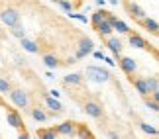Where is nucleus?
Here are the masks:
<instances>
[{
	"label": "nucleus",
	"instance_id": "nucleus-1",
	"mask_svg": "<svg viewBox=\"0 0 159 139\" xmlns=\"http://www.w3.org/2000/svg\"><path fill=\"white\" fill-rule=\"evenodd\" d=\"M0 20H2V24L6 28H16L22 24V14L18 8H12V6H6V8L0 10Z\"/></svg>",
	"mask_w": 159,
	"mask_h": 139
},
{
	"label": "nucleus",
	"instance_id": "nucleus-2",
	"mask_svg": "<svg viewBox=\"0 0 159 139\" xmlns=\"http://www.w3.org/2000/svg\"><path fill=\"white\" fill-rule=\"evenodd\" d=\"M84 76L87 80H93V82H108L110 80V71L102 69V67H96V65H89L84 69Z\"/></svg>",
	"mask_w": 159,
	"mask_h": 139
},
{
	"label": "nucleus",
	"instance_id": "nucleus-3",
	"mask_svg": "<svg viewBox=\"0 0 159 139\" xmlns=\"http://www.w3.org/2000/svg\"><path fill=\"white\" fill-rule=\"evenodd\" d=\"M10 100L14 102L18 108H22V110H26V108L30 106V96H28L26 90H22V88H12Z\"/></svg>",
	"mask_w": 159,
	"mask_h": 139
},
{
	"label": "nucleus",
	"instance_id": "nucleus-4",
	"mask_svg": "<svg viewBox=\"0 0 159 139\" xmlns=\"http://www.w3.org/2000/svg\"><path fill=\"white\" fill-rule=\"evenodd\" d=\"M93 51H94V43H93V39H89V37H81V39H79V45H77L75 59H77V61H79V59H84L87 55H90Z\"/></svg>",
	"mask_w": 159,
	"mask_h": 139
},
{
	"label": "nucleus",
	"instance_id": "nucleus-5",
	"mask_svg": "<svg viewBox=\"0 0 159 139\" xmlns=\"http://www.w3.org/2000/svg\"><path fill=\"white\" fill-rule=\"evenodd\" d=\"M83 112L87 114L89 118H94V119H98L104 116V108H102L98 102H94V100H90V102H84V106H83Z\"/></svg>",
	"mask_w": 159,
	"mask_h": 139
},
{
	"label": "nucleus",
	"instance_id": "nucleus-6",
	"mask_svg": "<svg viewBox=\"0 0 159 139\" xmlns=\"http://www.w3.org/2000/svg\"><path fill=\"white\" fill-rule=\"evenodd\" d=\"M55 133L57 135H67V137H73L77 135V122H71V119H67V122L55 125Z\"/></svg>",
	"mask_w": 159,
	"mask_h": 139
},
{
	"label": "nucleus",
	"instance_id": "nucleus-7",
	"mask_svg": "<svg viewBox=\"0 0 159 139\" xmlns=\"http://www.w3.org/2000/svg\"><path fill=\"white\" fill-rule=\"evenodd\" d=\"M124 8L128 10V14H130V18H134V22H142L143 18H145V10L142 8L139 4H132V2H126L124 4Z\"/></svg>",
	"mask_w": 159,
	"mask_h": 139
},
{
	"label": "nucleus",
	"instance_id": "nucleus-8",
	"mask_svg": "<svg viewBox=\"0 0 159 139\" xmlns=\"http://www.w3.org/2000/svg\"><path fill=\"white\" fill-rule=\"evenodd\" d=\"M6 119H8V124L12 125V128H16V129H20V131H26L24 119H22V116H20L16 110H8V114H6Z\"/></svg>",
	"mask_w": 159,
	"mask_h": 139
},
{
	"label": "nucleus",
	"instance_id": "nucleus-9",
	"mask_svg": "<svg viewBox=\"0 0 159 139\" xmlns=\"http://www.w3.org/2000/svg\"><path fill=\"white\" fill-rule=\"evenodd\" d=\"M118 65H120V69L126 72V75H134L138 69V63L134 61L132 57H118Z\"/></svg>",
	"mask_w": 159,
	"mask_h": 139
},
{
	"label": "nucleus",
	"instance_id": "nucleus-10",
	"mask_svg": "<svg viewBox=\"0 0 159 139\" xmlns=\"http://www.w3.org/2000/svg\"><path fill=\"white\" fill-rule=\"evenodd\" d=\"M128 41H130L132 47H139V49H151V45H149L139 33H136V32H130V33H128Z\"/></svg>",
	"mask_w": 159,
	"mask_h": 139
},
{
	"label": "nucleus",
	"instance_id": "nucleus-11",
	"mask_svg": "<svg viewBox=\"0 0 159 139\" xmlns=\"http://www.w3.org/2000/svg\"><path fill=\"white\" fill-rule=\"evenodd\" d=\"M130 82L136 86V90L143 96V98H148V96H149V90H148V84H145V78L143 76H136V78L130 76Z\"/></svg>",
	"mask_w": 159,
	"mask_h": 139
},
{
	"label": "nucleus",
	"instance_id": "nucleus-12",
	"mask_svg": "<svg viewBox=\"0 0 159 139\" xmlns=\"http://www.w3.org/2000/svg\"><path fill=\"white\" fill-rule=\"evenodd\" d=\"M106 45H108V49L112 51L116 57H122V49H124V43H122V39H120V37H108V39H106Z\"/></svg>",
	"mask_w": 159,
	"mask_h": 139
},
{
	"label": "nucleus",
	"instance_id": "nucleus-13",
	"mask_svg": "<svg viewBox=\"0 0 159 139\" xmlns=\"http://www.w3.org/2000/svg\"><path fill=\"white\" fill-rule=\"evenodd\" d=\"M83 75H79V72H73V75H67L63 76V84L65 86H81L83 84Z\"/></svg>",
	"mask_w": 159,
	"mask_h": 139
},
{
	"label": "nucleus",
	"instance_id": "nucleus-14",
	"mask_svg": "<svg viewBox=\"0 0 159 139\" xmlns=\"http://www.w3.org/2000/svg\"><path fill=\"white\" fill-rule=\"evenodd\" d=\"M45 104L51 108V116H59V114H63L65 112V108H63V104H61L59 100H55V98H49V96H45Z\"/></svg>",
	"mask_w": 159,
	"mask_h": 139
},
{
	"label": "nucleus",
	"instance_id": "nucleus-15",
	"mask_svg": "<svg viewBox=\"0 0 159 139\" xmlns=\"http://www.w3.org/2000/svg\"><path fill=\"white\" fill-rule=\"evenodd\" d=\"M138 24H139V26H143L145 29H148V32H151L153 35H157V32H159V24L153 20V18H148V16H145L143 20H142V22H138Z\"/></svg>",
	"mask_w": 159,
	"mask_h": 139
},
{
	"label": "nucleus",
	"instance_id": "nucleus-16",
	"mask_svg": "<svg viewBox=\"0 0 159 139\" xmlns=\"http://www.w3.org/2000/svg\"><path fill=\"white\" fill-rule=\"evenodd\" d=\"M94 29H96V32H98V35H100V37H108V35L114 32V29H112V24H110L108 20L100 22V24H98V26H96Z\"/></svg>",
	"mask_w": 159,
	"mask_h": 139
},
{
	"label": "nucleus",
	"instance_id": "nucleus-17",
	"mask_svg": "<svg viewBox=\"0 0 159 139\" xmlns=\"http://www.w3.org/2000/svg\"><path fill=\"white\" fill-rule=\"evenodd\" d=\"M145 84H148L149 94H159V78H157V75L148 76V78H145Z\"/></svg>",
	"mask_w": 159,
	"mask_h": 139
},
{
	"label": "nucleus",
	"instance_id": "nucleus-18",
	"mask_svg": "<svg viewBox=\"0 0 159 139\" xmlns=\"http://www.w3.org/2000/svg\"><path fill=\"white\" fill-rule=\"evenodd\" d=\"M30 114H32V118L35 119V122H41V124L49 119V114H45L41 108H32V110H30Z\"/></svg>",
	"mask_w": 159,
	"mask_h": 139
},
{
	"label": "nucleus",
	"instance_id": "nucleus-19",
	"mask_svg": "<svg viewBox=\"0 0 159 139\" xmlns=\"http://www.w3.org/2000/svg\"><path fill=\"white\" fill-rule=\"evenodd\" d=\"M38 139H57V133H55V129L53 128H41L38 129Z\"/></svg>",
	"mask_w": 159,
	"mask_h": 139
},
{
	"label": "nucleus",
	"instance_id": "nucleus-20",
	"mask_svg": "<svg viewBox=\"0 0 159 139\" xmlns=\"http://www.w3.org/2000/svg\"><path fill=\"white\" fill-rule=\"evenodd\" d=\"M43 65H45L47 69H57V67H61L63 63H61L55 55H43Z\"/></svg>",
	"mask_w": 159,
	"mask_h": 139
},
{
	"label": "nucleus",
	"instance_id": "nucleus-21",
	"mask_svg": "<svg viewBox=\"0 0 159 139\" xmlns=\"http://www.w3.org/2000/svg\"><path fill=\"white\" fill-rule=\"evenodd\" d=\"M106 16H108V12H106V10H96L94 14H93V18H90V24H93V28H96L100 22H104V20H106Z\"/></svg>",
	"mask_w": 159,
	"mask_h": 139
},
{
	"label": "nucleus",
	"instance_id": "nucleus-22",
	"mask_svg": "<svg viewBox=\"0 0 159 139\" xmlns=\"http://www.w3.org/2000/svg\"><path fill=\"white\" fill-rule=\"evenodd\" d=\"M22 47L26 51H30V53H39V45L35 43L34 39H28V37H24L22 39Z\"/></svg>",
	"mask_w": 159,
	"mask_h": 139
},
{
	"label": "nucleus",
	"instance_id": "nucleus-23",
	"mask_svg": "<svg viewBox=\"0 0 159 139\" xmlns=\"http://www.w3.org/2000/svg\"><path fill=\"white\" fill-rule=\"evenodd\" d=\"M59 8H63L67 14H73V10H77V8H81V2H57Z\"/></svg>",
	"mask_w": 159,
	"mask_h": 139
},
{
	"label": "nucleus",
	"instance_id": "nucleus-24",
	"mask_svg": "<svg viewBox=\"0 0 159 139\" xmlns=\"http://www.w3.org/2000/svg\"><path fill=\"white\" fill-rule=\"evenodd\" d=\"M77 128H79V129H77V135L81 137V139H94L93 133L89 131V128H87L84 124H77Z\"/></svg>",
	"mask_w": 159,
	"mask_h": 139
},
{
	"label": "nucleus",
	"instance_id": "nucleus-25",
	"mask_svg": "<svg viewBox=\"0 0 159 139\" xmlns=\"http://www.w3.org/2000/svg\"><path fill=\"white\" fill-rule=\"evenodd\" d=\"M0 92H2V94H10L12 92V82L8 80V78L0 76Z\"/></svg>",
	"mask_w": 159,
	"mask_h": 139
},
{
	"label": "nucleus",
	"instance_id": "nucleus-26",
	"mask_svg": "<svg viewBox=\"0 0 159 139\" xmlns=\"http://www.w3.org/2000/svg\"><path fill=\"white\" fill-rule=\"evenodd\" d=\"M10 33L14 35V37H18V39H24V37H26V28H24L22 24H20V26L12 28V29H10Z\"/></svg>",
	"mask_w": 159,
	"mask_h": 139
},
{
	"label": "nucleus",
	"instance_id": "nucleus-27",
	"mask_svg": "<svg viewBox=\"0 0 159 139\" xmlns=\"http://www.w3.org/2000/svg\"><path fill=\"white\" fill-rule=\"evenodd\" d=\"M139 128H142V131H143V133H148V135H153V137H157V128H153V125H149V124L142 122V124H139Z\"/></svg>",
	"mask_w": 159,
	"mask_h": 139
},
{
	"label": "nucleus",
	"instance_id": "nucleus-28",
	"mask_svg": "<svg viewBox=\"0 0 159 139\" xmlns=\"http://www.w3.org/2000/svg\"><path fill=\"white\" fill-rule=\"evenodd\" d=\"M145 106H148L151 112H157L159 110V104H157V102H153V100H149V98H145Z\"/></svg>",
	"mask_w": 159,
	"mask_h": 139
},
{
	"label": "nucleus",
	"instance_id": "nucleus-29",
	"mask_svg": "<svg viewBox=\"0 0 159 139\" xmlns=\"http://www.w3.org/2000/svg\"><path fill=\"white\" fill-rule=\"evenodd\" d=\"M71 18H77L79 22H83V24H89V18L87 16H83V14H69Z\"/></svg>",
	"mask_w": 159,
	"mask_h": 139
},
{
	"label": "nucleus",
	"instance_id": "nucleus-30",
	"mask_svg": "<svg viewBox=\"0 0 159 139\" xmlns=\"http://www.w3.org/2000/svg\"><path fill=\"white\" fill-rule=\"evenodd\" d=\"M59 94H61V92H59V90H55V88L49 90V98H55V100H57V98H59Z\"/></svg>",
	"mask_w": 159,
	"mask_h": 139
},
{
	"label": "nucleus",
	"instance_id": "nucleus-31",
	"mask_svg": "<svg viewBox=\"0 0 159 139\" xmlns=\"http://www.w3.org/2000/svg\"><path fill=\"white\" fill-rule=\"evenodd\" d=\"M93 55H94L96 59H102V61L106 59V57H104V53H102V51H93Z\"/></svg>",
	"mask_w": 159,
	"mask_h": 139
},
{
	"label": "nucleus",
	"instance_id": "nucleus-32",
	"mask_svg": "<svg viewBox=\"0 0 159 139\" xmlns=\"http://www.w3.org/2000/svg\"><path fill=\"white\" fill-rule=\"evenodd\" d=\"M108 137L110 139H120V135L116 133V131H112V129H108Z\"/></svg>",
	"mask_w": 159,
	"mask_h": 139
},
{
	"label": "nucleus",
	"instance_id": "nucleus-33",
	"mask_svg": "<svg viewBox=\"0 0 159 139\" xmlns=\"http://www.w3.org/2000/svg\"><path fill=\"white\" fill-rule=\"evenodd\" d=\"M18 139H32V137L28 135V131H22V133H20V137H18Z\"/></svg>",
	"mask_w": 159,
	"mask_h": 139
},
{
	"label": "nucleus",
	"instance_id": "nucleus-34",
	"mask_svg": "<svg viewBox=\"0 0 159 139\" xmlns=\"http://www.w3.org/2000/svg\"><path fill=\"white\" fill-rule=\"evenodd\" d=\"M65 63H67V65H75V63H77V59H75V57H69Z\"/></svg>",
	"mask_w": 159,
	"mask_h": 139
},
{
	"label": "nucleus",
	"instance_id": "nucleus-35",
	"mask_svg": "<svg viewBox=\"0 0 159 139\" xmlns=\"http://www.w3.org/2000/svg\"><path fill=\"white\" fill-rule=\"evenodd\" d=\"M104 61L110 65V67H114V65H116V61H112V59H104Z\"/></svg>",
	"mask_w": 159,
	"mask_h": 139
},
{
	"label": "nucleus",
	"instance_id": "nucleus-36",
	"mask_svg": "<svg viewBox=\"0 0 159 139\" xmlns=\"http://www.w3.org/2000/svg\"><path fill=\"white\" fill-rule=\"evenodd\" d=\"M0 39H4V32H2V28H0Z\"/></svg>",
	"mask_w": 159,
	"mask_h": 139
},
{
	"label": "nucleus",
	"instance_id": "nucleus-37",
	"mask_svg": "<svg viewBox=\"0 0 159 139\" xmlns=\"http://www.w3.org/2000/svg\"><path fill=\"white\" fill-rule=\"evenodd\" d=\"M0 104H2V100H0Z\"/></svg>",
	"mask_w": 159,
	"mask_h": 139
},
{
	"label": "nucleus",
	"instance_id": "nucleus-38",
	"mask_svg": "<svg viewBox=\"0 0 159 139\" xmlns=\"http://www.w3.org/2000/svg\"><path fill=\"white\" fill-rule=\"evenodd\" d=\"M0 139H2V137H0Z\"/></svg>",
	"mask_w": 159,
	"mask_h": 139
}]
</instances>
